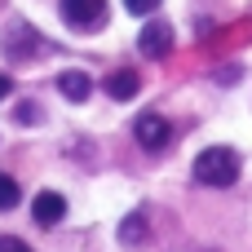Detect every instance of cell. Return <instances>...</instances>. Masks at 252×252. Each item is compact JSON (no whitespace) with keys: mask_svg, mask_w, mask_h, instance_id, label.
Returning a JSON list of instances; mask_svg holds the SVG:
<instances>
[{"mask_svg":"<svg viewBox=\"0 0 252 252\" xmlns=\"http://www.w3.org/2000/svg\"><path fill=\"white\" fill-rule=\"evenodd\" d=\"M195 182L199 186H235L239 182V155L230 146H208L195 155Z\"/></svg>","mask_w":252,"mask_h":252,"instance_id":"cell-1","label":"cell"},{"mask_svg":"<svg viewBox=\"0 0 252 252\" xmlns=\"http://www.w3.org/2000/svg\"><path fill=\"white\" fill-rule=\"evenodd\" d=\"M133 137H137V146H142V151H164V146L173 142V124H168L164 115L146 111V115H137V124H133Z\"/></svg>","mask_w":252,"mask_h":252,"instance_id":"cell-2","label":"cell"},{"mask_svg":"<svg viewBox=\"0 0 252 252\" xmlns=\"http://www.w3.org/2000/svg\"><path fill=\"white\" fill-rule=\"evenodd\" d=\"M137 49H142V58H164L173 49V27L168 22H146L137 31Z\"/></svg>","mask_w":252,"mask_h":252,"instance_id":"cell-3","label":"cell"},{"mask_svg":"<svg viewBox=\"0 0 252 252\" xmlns=\"http://www.w3.org/2000/svg\"><path fill=\"white\" fill-rule=\"evenodd\" d=\"M31 217H35V226H58V221L66 217V199H62L58 190H40V195L31 199Z\"/></svg>","mask_w":252,"mask_h":252,"instance_id":"cell-4","label":"cell"},{"mask_svg":"<svg viewBox=\"0 0 252 252\" xmlns=\"http://www.w3.org/2000/svg\"><path fill=\"white\" fill-rule=\"evenodd\" d=\"M62 18L71 27H93L106 18V0H62Z\"/></svg>","mask_w":252,"mask_h":252,"instance_id":"cell-5","label":"cell"},{"mask_svg":"<svg viewBox=\"0 0 252 252\" xmlns=\"http://www.w3.org/2000/svg\"><path fill=\"white\" fill-rule=\"evenodd\" d=\"M58 89H62L66 102H84V97L93 93V80H89L84 71H62V75H58Z\"/></svg>","mask_w":252,"mask_h":252,"instance_id":"cell-6","label":"cell"},{"mask_svg":"<svg viewBox=\"0 0 252 252\" xmlns=\"http://www.w3.org/2000/svg\"><path fill=\"white\" fill-rule=\"evenodd\" d=\"M137 89H142L137 71H115V75L106 80V93H111L115 102H128V97H137Z\"/></svg>","mask_w":252,"mask_h":252,"instance_id":"cell-7","label":"cell"},{"mask_svg":"<svg viewBox=\"0 0 252 252\" xmlns=\"http://www.w3.org/2000/svg\"><path fill=\"white\" fill-rule=\"evenodd\" d=\"M120 244H128V248H142L146 244V213H128L120 221Z\"/></svg>","mask_w":252,"mask_h":252,"instance_id":"cell-8","label":"cell"},{"mask_svg":"<svg viewBox=\"0 0 252 252\" xmlns=\"http://www.w3.org/2000/svg\"><path fill=\"white\" fill-rule=\"evenodd\" d=\"M9 208H18V182L9 173H0V213H9Z\"/></svg>","mask_w":252,"mask_h":252,"instance_id":"cell-9","label":"cell"},{"mask_svg":"<svg viewBox=\"0 0 252 252\" xmlns=\"http://www.w3.org/2000/svg\"><path fill=\"white\" fill-rule=\"evenodd\" d=\"M124 9H128V13H137V18H146V13H155V9H159V0H124Z\"/></svg>","mask_w":252,"mask_h":252,"instance_id":"cell-10","label":"cell"},{"mask_svg":"<svg viewBox=\"0 0 252 252\" xmlns=\"http://www.w3.org/2000/svg\"><path fill=\"white\" fill-rule=\"evenodd\" d=\"M0 252H31L22 239H13V235H0Z\"/></svg>","mask_w":252,"mask_h":252,"instance_id":"cell-11","label":"cell"},{"mask_svg":"<svg viewBox=\"0 0 252 252\" xmlns=\"http://www.w3.org/2000/svg\"><path fill=\"white\" fill-rule=\"evenodd\" d=\"M9 89H13V84H9V75H0V102L9 97Z\"/></svg>","mask_w":252,"mask_h":252,"instance_id":"cell-12","label":"cell"}]
</instances>
